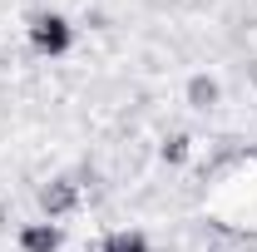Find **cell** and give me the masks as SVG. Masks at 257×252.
I'll use <instances>...</instances> for the list:
<instances>
[{
    "instance_id": "obj_1",
    "label": "cell",
    "mask_w": 257,
    "mask_h": 252,
    "mask_svg": "<svg viewBox=\"0 0 257 252\" xmlns=\"http://www.w3.org/2000/svg\"><path fill=\"white\" fill-rule=\"evenodd\" d=\"M30 45H35V55H64L69 45H74V30H69V20L64 15H35L30 20Z\"/></svg>"
},
{
    "instance_id": "obj_2",
    "label": "cell",
    "mask_w": 257,
    "mask_h": 252,
    "mask_svg": "<svg viewBox=\"0 0 257 252\" xmlns=\"http://www.w3.org/2000/svg\"><path fill=\"white\" fill-rule=\"evenodd\" d=\"M40 208H45L50 222L64 218V213H74V208H79V183H74V178H50V183L40 188Z\"/></svg>"
},
{
    "instance_id": "obj_3",
    "label": "cell",
    "mask_w": 257,
    "mask_h": 252,
    "mask_svg": "<svg viewBox=\"0 0 257 252\" xmlns=\"http://www.w3.org/2000/svg\"><path fill=\"white\" fill-rule=\"evenodd\" d=\"M60 242H64V232H60V222H50V218L20 227V252H60Z\"/></svg>"
},
{
    "instance_id": "obj_4",
    "label": "cell",
    "mask_w": 257,
    "mask_h": 252,
    "mask_svg": "<svg viewBox=\"0 0 257 252\" xmlns=\"http://www.w3.org/2000/svg\"><path fill=\"white\" fill-rule=\"evenodd\" d=\"M218 99H223L218 79H208V74H193V79H188V104H193V109H213Z\"/></svg>"
},
{
    "instance_id": "obj_5",
    "label": "cell",
    "mask_w": 257,
    "mask_h": 252,
    "mask_svg": "<svg viewBox=\"0 0 257 252\" xmlns=\"http://www.w3.org/2000/svg\"><path fill=\"white\" fill-rule=\"evenodd\" d=\"M104 252H149V237L134 232V227H119V232L104 237Z\"/></svg>"
},
{
    "instance_id": "obj_6",
    "label": "cell",
    "mask_w": 257,
    "mask_h": 252,
    "mask_svg": "<svg viewBox=\"0 0 257 252\" xmlns=\"http://www.w3.org/2000/svg\"><path fill=\"white\" fill-rule=\"evenodd\" d=\"M163 158H168V163H183V158H188V134H173V139L163 144Z\"/></svg>"
}]
</instances>
